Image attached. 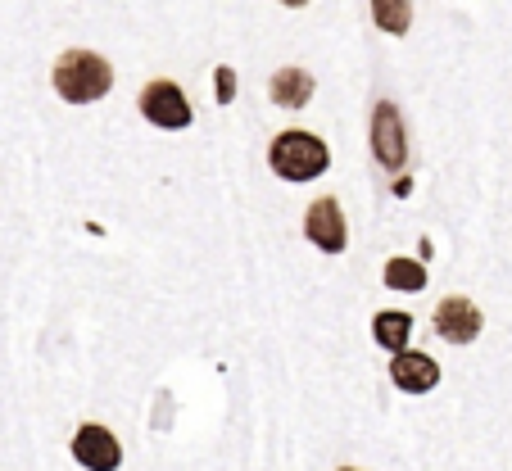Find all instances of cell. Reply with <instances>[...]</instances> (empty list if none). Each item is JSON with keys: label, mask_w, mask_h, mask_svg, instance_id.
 <instances>
[{"label": "cell", "mask_w": 512, "mask_h": 471, "mask_svg": "<svg viewBox=\"0 0 512 471\" xmlns=\"http://www.w3.org/2000/svg\"><path fill=\"white\" fill-rule=\"evenodd\" d=\"M55 91L68 100V105H96L109 87H114V68H109L105 55L96 50H64L50 73Z\"/></svg>", "instance_id": "6da1fadb"}, {"label": "cell", "mask_w": 512, "mask_h": 471, "mask_svg": "<svg viewBox=\"0 0 512 471\" xmlns=\"http://www.w3.org/2000/svg\"><path fill=\"white\" fill-rule=\"evenodd\" d=\"M268 164H272V173H277L281 182H313V177L327 173L331 150H327V141H322V136L290 127V132L272 136Z\"/></svg>", "instance_id": "7a4b0ae2"}, {"label": "cell", "mask_w": 512, "mask_h": 471, "mask_svg": "<svg viewBox=\"0 0 512 471\" xmlns=\"http://www.w3.org/2000/svg\"><path fill=\"white\" fill-rule=\"evenodd\" d=\"M141 114L155 127H164V132H182L195 118L186 91L177 87V82H168V77H159V82H150V87L141 91Z\"/></svg>", "instance_id": "3957f363"}, {"label": "cell", "mask_w": 512, "mask_h": 471, "mask_svg": "<svg viewBox=\"0 0 512 471\" xmlns=\"http://www.w3.org/2000/svg\"><path fill=\"white\" fill-rule=\"evenodd\" d=\"M372 154H377L381 168H404L408 164V136H404V118L390 100H377L372 109Z\"/></svg>", "instance_id": "277c9868"}, {"label": "cell", "mask_w": 512, "mask_h": 471, "mask_svg": "<svg viewBox=\"0 0 512 471\" xmlns=\"http://www.w3.org/2000/svg\"><path fill=\"white\" fill-rule=\"evenodd\" d=\"M481 327H485V318L472 299L449 295L435 304V336L449 340V345H472V340L481 336Z\"/></svg>", "instance_id": "5b68a950"}, {"label": "cell", "mask_w": 512, "mask_h": 471, "mask_svg": "<svg viewBox=\"0 0 512 471\" xmlns=\"http://www.w3.org/2000/svg\"><path fill=\"white\" fill-rule=\"evenodd\" d=\"M73 458H78V467H87V471H118L123 444H118V435L109 431V426L87 422L78 435H73Z\"/></svg>", "instance_id": "8992f818"}, {"label": "cell", "mask_w": 512, "mask_h": 471, "mask_svg": "<svg viewBox=\"0 0 512 471\" xmlns=\"http://www.w3.org/2000/svg\"><path fill=\"white\" fill-rule=\"evenodd\" d=\"M304 236H309L318 250H327V254H340L349 245L345 213H340V204L331 200V195H322V200L309 204V213H304Z\"/></svg>", "instance_id": "52a82bcc"}, {"label": "cell", "mask_w": 512, "mask_h": 471, "mask_svg": "<svg viewBox=\"0 0 512 471\" xmlns=\"http://www.w3.org/2000/svg\"><path fill=\"white\" fill-rule=\"evenodd\" d=\"M390 381L404 390V395H426L440 385V367H435L431 354H417V349H399L390 358Z\"/></svg>", "instance_id": "ba28073f"}, {"label": "cell", "mask_w": 512, "mask_h": 471, "mask_svg": "<svg viewBox=\"0 0 512 471\" xmlns=\"http://www.w3.org/2000/svg\"><path fill=\"white\" fill-rule=\"evenodd\" d=\"M268 91H272V105L304 109L313 100V77L304 73V68H277V73H272V82H268Z\"/></svg>", "instance_id": "9c48e42d"}, {"label": "cell", "mask_w": 512, "mask_h": 471, "mask_svg": "<svg viewBox=\"0 0 512 471\" xmlns=\"http://www.w3.org/2000/svg\"><path fill=\"white\" fill-rule=\"evenodd\" d=\"M408 336H413V313L390 308V313H377V318H372V340H377L381 349H390V354H399V349L408 345Z\"/></svg>", "instance_id": "30bf717a"}, {"label": "cell", "mask_w": 512, "mask_h": 471, "mask_svg": "<svg viewBox=\"0 0 512 471\" xmlns=\"http://www.w3.org/2000/svg\"><path fill=\"white\" fill-rule=\"evenodd\" d=\"M372 19H377L381 32L404 37L413 28V0H372Z\"/></svg>", "instance_id": "8fae6325"}, {"label": "cell", "mask_w": 512, "mask_h": 471, "mask_svg": "<svg viewBox=\"0 0 512 471\" xmlns=\"http://www.w3.org/2000/svg\"><path fill=\"white\" fill-rule=\"evenodd\" d=\"M386 286H390V290H408V295L426 290L422 263H413V259H390V263H386Z\"/></svg>", "instance_id": "7c38bea8"}, {"label": "cell", "mask_w": 512, "mask_h": 471, "mask_svg": "<svg viewBox=\"0 0 512 471\" xmlns=\"http://www.w3.org/2000/svg\"><path fill=\"white\" fill-rule=\"evenodd\" d=\"M213 96H218V105H232L236 100V73L227 64L213 73Z\"/></svg>", "instance_id": "4fadbf2b"}, {"label": "cell", "mask_w": 512, "mask_h": 471, "mask_svg": "<svg viewBox=\"0 0 512 471\" xmlns=\"http://www.w3.org/2000/svg\"><path fill=\"white\" fill-rule=\"evenodd\" d=\"M281 5H290V10H300V5H309V0H281Z\"/></svg>", "instance_id": "5bb4252c"}, {"label": "cell", "mask_w": 512, "mask_h": 471, "mask_svg": "<svg viewBox=\"0 0 512 471\" xmlns=\"http://www.w3.org/2000/svg\"><path fill=\"white\" fill-rule=\"evenodd\" d=\"M340 471H358V467H340Z\"/></svg>", "instance_id": "9a60e30c"}]
</instances>
